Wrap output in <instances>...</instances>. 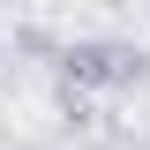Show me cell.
Here are the masks:
<instances>
[{
    "label": "cell",
    "mask_w": 150,
    "mask_h": 150,
    "mask_svg": "<svg viewBox=\"0 0 150 150\" xmlns=\"http://www.w3.org/2000/svg\"><path fill=\"white\" fill-rule=\"evenodd\" d=\"M53 68H60L68 90H128V83L150 75V60L135 53L128 38H68L53 53Z\"/></svg>",
    "instance_id": "6da1fadb"
}]
</instances>
